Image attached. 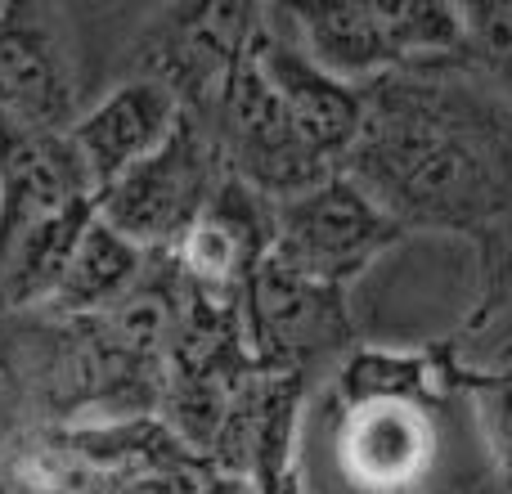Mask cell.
<instances>
[{"label":"cell","instance_id":"cell-1","mask_svg":"<svg viewBox=\"0 0 512 494\" xmlns=\"http://www.w3.org/2000/svg\"><path fill=\"white\" fill-rule=\"evenodd\" d=\"M342 176L400 230L486 243L512 212V108L454 59L364 81Z\"/></svg>","mask_w":512,"mask_h":494},{"label":"cell","instance_id":"cell-2","mask_svg":"<svg viewBox=\"0 0 512 494\" xmlns=\"http://www.w3.org/2000/svg\"><path fill=\"white\" fill-rule=\"evenodd\" d=\"M472 360L454 337L418 351L355 346L337 373V463L364 494L414 490L441 459L445 414L468 400Z\"/></svg>","mask_w":512,"mask_h":494},{"label":"cell","instance_id":"cell-3","mask_svg":"<svg viewBox=\"0 0 512 494\" xmlns=\"http://www.w3.org/2000/svg\"><path fill=\"white\" fill-rule=\"evenodd\" d=\"M207 472L158 414L36 427L0 450V494H198Z\"/></svg>","mask_w":512,"mask_h":494},{"label":"cell","instance_id":"cell-4","mask_svg":"<svg viewBox=\"0 0 512 494\" xmlns=\"http://www.w3.org/2000/svg\"><path fill=\"white\" fill-rule=\"evenodd\" d=\"M297 27V41L328 77L346 86H364L387 72H405L418 63L454 59L463 41L459 5H337L306 0L283 5Z\"/></svg>","mask_w":512,"mask_h":494},{"label":"cell","instance_id":"cell-5","mask_svg":"<svg viewBox=\"0 0 512 494\" xmlns=\"http://www.w3.org/2000/svg\"><path fill=\"white\" fill-rule=\"evenodd\" d=\"M221 158H216L212 126L180 113L171 135L135 162L113 189L95 198L99 221L117 230L126 243L158 252L171 247L198 216L207 212L216 185H221Z\"/></svg>","mask_w":512,"mask_h":494},{"label":"cell","instance_id":"cell-6","mask_svg":"<svg viewBox=\"0 0 512 494\" xmlns=\"http://www.w3.org/2000/svg\"><path fill=\"white\" fill-rule=\"evenodd\" d=\"M405 239L400 225H391L351 180L337 176L310 185L306 194L274 203L270 225V261L288 274L324 288H351L387 247Z\"/></svg>","mask_w":512,"mask_h":494},{"label":"cell","instance_id":"cell-7","mask_svg":"<svg viewBox=\"0 0 512 494\" xmlns=\"http://www.w3.org/2000/svg\"><path fill=\"white\" fill-rule=\"evenodd\" d=\"M212 140H216V158H221V176L239 180L243 189H252L270 207L288 203V198L306 194L310 185H319V180L337 176L306 149L288 108L279 104L270 81L256 72L248 45H243L239 63H234L230 81H225L221 104H216Z\"/></svg>","mask_w":512,"mask_h":494},{"label":"cell","instance_id":"cell-8","mask_svg":"<svg viewBox=\"0 0 512 494\" xmlns=\"http://www.w3.org/2000/svg\"><path fill=\"white\" fill-rule=\"evenodd\" d=\"M243 333L256 373H301L355 351V324L342 288L288 274L265 256L243 292Z\"/></svg>","mask_w":512,"mask_h":494},{"label":"cell","instance_id":"cell-9","mask_svg":"<svg viewBox=\"0 0 512 494\" xmlns=\"http://www.w3.org/2000/svg\"><path fill=\"white\" fill-rule=\"evenodd\" d=\"M0 117L41 135H68L81 117L72 23L59 5H0Z\"/></svg>","mask_w":512,"mask_h":494},{"label":"cell","instance_id":"cell-10","mask_svg":"<svg viewBox=\"0 0 512 494\" xmlns=\"http://www.w3.org/2000/svg\"><path fill=\"white\" fill-rule=\"evenodd\" d=\"M256 5H176L144 32L131 77H153L171 90L180 113L212 126L234 63L248 45Z\"/></svg>","mask_w":512,"mask_h":494},{"label":"cell","instance_id":"cell-11","mask_svg":"<svg viewBox=\"0 0 512 494\" xmlns=\"http://www.w3.org/2000/svg\"><path fill=\"white\" fill-rule=\"evenodd\" d=\"M248 54L256 63L279 104L288 108L297 135L306 149L324 162L328 171H342V158L351 153L355 135L364 122V90L346 86V81L328 77L297 41L288 9L283 5H256L252 32H248Z\"/></svg>","mask_w":512,"mask_h":494},{"label":"cell","instance_id":"cell-12","mask_svg":"<svg viewBox=\"0 0 512 494\" xmlns=\"http://www.w3.org/2000/svg\"><path fill=\"white\" fill-rule=\"evenodd\" d=\"M180 108L171 90L153 77H126L95 108L68 126V144L90 180V194L113 189L135 162H144L171 135Z\"/></svg>","mask_w":512,"mask_h":494},{"label":"cell","instance_id":"cell-13","mask_svg":"<svg viewBox=\"0 0 512 494\" xmlns=\"http://www.w3.org/2000/svg\"><path fill=\"white\" fill-rule=\"evenodd\" d=\"M63 319L45 310L0 315V450L18 436L50 427V391L59 364Z\"/></svg>","mask_w":512,"mask_h":494},{"label":"cell","instance_id":"cell-14","mask_svg":"<svg viewBox=\"0 0 512 494\" xmlns=\"http://www.w3.org/2000/svg\"><path fill=\"white\" fill-rule=\"evenodd\" d=\"M144 247L126 243L117 230H108L104 221H90L86 234H81L77 252H72L68 270H63L59 288L50 292V301L36 310L59 319H86V315H104L113 310L126 292L140 283L144 274Z\"/></svg>","mask_w":512,"mask_h":494},{"label":"cell","instance_id":"cell-15","mask_svg":"<svg viewBox=\"0 0 512 494\" xmlns=\"http://www.w3.org/2000/svg\"><path fill=\"white\" fill-rule=\"evenodd\" d=\"M459 23L454 63L512 108V5H459Z\"/></svg>","mask_w":512,"mask_h":494},{"label":"cell","instance_id":"cell-16","mask_svg":"<svg viewBox=\"0 0 512 494\" xmlns=\"http://www.w3.org/2000/svg\"><path fill=\"white\" fill-rule=\"evenodd\" d=\"M468 400L477 409V427L499 468L504 494H512V364H472Z\"/></svg>","mask_w":512,"mask_h":494},{"label":"cell","instance_id":"cell-17","mask_svg":"<svg viewBox=\"0 0 512 494\" xmlns=\"http://www.w3.org/2000/svg\"><path fill=\"white\" fill-rule=\"evenodd\" d=\"M198 494H256V490H252L248 477H234V472L212 468V472L203 477V486H198Z\"/></svg>","mask_w":512,"mask_h":494}]
</instances>
